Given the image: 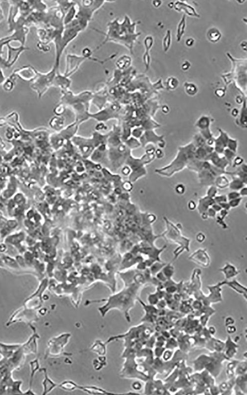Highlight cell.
<instances>
[{
    "label": "cell",
    "instance_id": "1",
    "mask_svg": "<svg viewBox=\"0 0 247 395\" xmlns=\"http://www.w3.org/2000/svg\"><path fill=\"white\" fill-rule=\"evenodd\" d=\"M37 71L32 67H23L20 69L16 70L12 76H18L25 80H32L36 77Z\"/></svg>",
    "mask_w": 247,
    "mask_h": 395
},
{
    "label": "cell",
    "instance_id": "2",
    "mask_svg": "<svg viewBox=\"0 0 247 395\" xmlns=\"http://www.w3.org/2000/svg\"><path fill=\"white\" fill-rule=\"evenodd\" d=\"M8 46V59L7 61H6L5 63V66L8 67H10L15 62L17 61V59L18 58L19 55H20L23 51L26 50V48H24L23 46H20L19 48H14L13 47L10 46L9 45H7Z\"/></svg>",
    "mask_w": 247,
    "mask_h": 395
},
{
    "label": "cell",
    "instance_id": "3",
    "mask_svg": "<svg viewBox=\"0 0 247 395\" xmlns=\"http://www.w3.org/2000/svg\"><path fill=\"white\" fill-rule=\"evenodd\" d=\"M191 260L201 266L207 267L209 265L210 258L204 250L199 249L190 257Z\"/></svg>",
    "mask_w": 247,
    "mask_h": 395
},
{
    "label": "cell",
    "instance_id": "4",
    "mask_svg": "<svg viewBox=\"0 0 247 395\" xmlns=\"http://www.w3.org/2000/svg\"><path fill=\"white\" fill-rule=\"evenodd\" d=\"M220 271L225 273V275L227 277V278L234 276L236 275L237 274H238V271H237L236 269L235 268V267L232 266L231 265L228 264H226L225 268L221 269Z\"/></svg>",
    "mask_w": 247,
    "mask_h": 395
},
{
    "label": "cell",
    "instance_id": "5",
    "mask_svg": "<svg viewBox=\"0 0 247 395\" xmlns=\"http://www.w3.org/2000/svg\"><path fill=\"white\" fill-rule=\"evenodd\" d=\"M208 37L210 40L211 42H216L219 41L220 37L221 34L217 29L215 28L211 29L208 32Z\"/></svg>",
    "mask_w": 247,
    "mask_h": 395
},
{
    "label": "cell",
    "instance_id": "6",
    "mask_svg": "<svg viewBox=\"0 0 247 395\" xmlns=\"http://www.w3.org/2000/svg\"><path fill=\"white\" fill-rule=\"evenodd\" d=\"M13 40L12 37H7V38H4L0 40V62H1L2 64L5 65L6 63V61L2 60V57H1V55L2 54V47L5 44H8L10 41Z\"/></svg>",
    "mask_w": 247,
    "mask_h": 395
},
{
    "label": "cell",
    "instance_id": "7",
    "mask_svg": "<svg viewBox=\"0 0 247 395\" xmlns=\"http://www.w3.org/2000/svg\"><path fill=\"white\" fill-rule=\"evenodd\" d=\"M13 83L14 82L12 79H8L4 84V88L5 90L7 91H10L12 90L13 88V84H14Z\"/></svg>",
    "mask_w": 247,
    "mask_h": 395
},
{
    "label": "cell",
    "instance_id": "8",
    "mask_svg": "<svg viewBox=\"0 0 247 395\" xmlns=\"http://www.w3.org/2000/svg\"><path fill=\"white\" fill-rule=\"evenodd\" d=\"M185 26V20H184V18H183V20H182L179 25H178V29H177V37L182 36V33L184 32Z\"/></svg>",
    "mask_w": 247,
    "mask_h": 395
},
{
    "label": "cell",
    "instance_id": "9",
    "mask_svg": "<svg viewBox=\"0 0 247 395\" xmlns=\"http://www.w3.org/2000/svg\"><path fill=\"white\" fill-rule=\"evenodd\" d=\"M186 91L190 94H194L197 91V88L195 87V85L190 84L186 86Z\"/></svg>",
    "mask_w": 247,
    "mask_h": 395
},
{
    "label": "cell",
    "instance_id": "10",
    "mask_svg": "<svg viewBox=\"0 0 247 395\" xmlns=\"http://www.w3.org/2000/svg\"><path fill=\"white\" fill-rule=\"evenodd\" d=\"M170 43H171V35H170V33L168 32L167 34V36L166 37L164 41V45L165 49V51H167V49L169 48Z\"/></svg>",
    "mask_w": 247,
    "mask_h": 395
},
{
    "label": "cell",
    "instance_id": "11",
    "mask_svg": "<svg viewBox=\"0 0 247 395\" xmlns=\"http://www.w3.org/2000/svg\"><path fill=\"white\" fill-rule=\"evenodd\" d=\"M177 82V79H175L172 78L171 79H169V81L168 82V83L167 84H169V87H170V88H172V89H173V88H176L177 85V84H173V83H175V82Z\"/></svg>",
    "mask_w": 247,
    "mask_h": 395
},
{
    "label": "cell",
    "instance_id": "12",
    "mask_svg": "<svg viewBox=\"0 0 247 395\" xmlns=\"http://www.w3.org/2000/svg\"><path fill=\"white\" fill-rule=\"evenodd\" d=\"M197 239L198 241L199 242H203L205 239L204 235H203V234H201V233L198 234V235H197Z\"/></svg>",
    "mask_w": 247,
    "mask_h": 395
},
{
    "label": "cell",
    "instance_id": "13",
    "mask_svg": "<svg viewBox=\"0 0 247 395\" xmlns=\"http://www.w3.org/2000/svg\"><path fill=\"white\" fill-rule=\"evenodd\" d=\"M5 77H4V75H3V73H2V71L1 69L0 68V84H1L2 83L4 82V81H5Z\"/></svg>",
    "mask_w": 247,
    "mask_h": 395
},
{
    "label": "cell",
    "instance_id": "14",
    "mask_svg": "<svg viewBox=\"0 0 247 395\" xmlns=\"http://www.w3.org/2000/svg\"><path fill=\"white\" fill-rule=\"evenodd\" d=\"M186 45L188 46H192L194 44L193 39H192L191 38L188 39L187 40L186 42Z\"/></svg>",
    "mask_w": 247,
    "mask_h": 395
},
{
    "label": "cell",
    "instance_id": "15",
    "mask_svg": "<svg viewBox=\"0 0 247 395\" xmlns=\"http://www.w3.org/2000/svg\"><path fill=\"white\" fill-rule=\"evenodd\" d=\"M177 191L178 193H182L184 191V188L182 186H177Z\"/></svg>",
    "mask_w": 247,
    "mask_h": 395
},
{
    "label": "cell",
    "instance_id": "16",
    "mask_svg": "<svg viewBox=\"0 0 247 395\" xmlns=\"http://www.w3.org/2000/svg\"><path fill=\"white\" fill-rule=\"evenodd\" d=\"M189 64H188V63H186V64L184 63V64H183V66H182V68H183L184 70H187V69L189 68Z\"/></svg>",
    "mask_w": 247,
    "mask_h": 395
},
{
    "label": "cell",
    "instance_id": "17",
    "mask_svg": "<svg viewBox=\"0 0 247 395\" xmlns=\"http://www.w3.org/2000/svg\"><path fill=\"white\" fill-rule=\"evenodd\" d=\"M194 208H195V205H194V203H193V204H190V207H189V209H191V210H193V209H194Z\"/></svg>",
    "mask_w": 247,
    "mask_h": 395
}]
</instances>
